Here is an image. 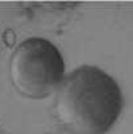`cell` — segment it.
<instances>
[{"label": "cell", "mask_w": 133, "mask_h": 134, "mask_svg": "<svg viewBox=\"0 0 133 134\" xmlns=\"http://www.w3.org/2000/svg\"><path fill=\"white\" fill-rule=\"evenodd\" d=\"M54 115L74 134H103L123 110L118 83L94 66H82L63 77L56 90Z\"/></svg>", "instance_id": "cell-1"}, {"label": "cell", "mask_w": 133, "mask_h": 134, "mask_svg": "<svg viewBox=\"0 0 133 134\" xmlns=\"http://www.w3.org/2000/svg\"><path fill=\"white\" fill-rule=\"evenodd\" d=\"M10 80L23 97L40 99L50 96L63 80L65 63L61 52L41 37L23 40L9 62Z\"/></svg>", "instance_id": "cell-2"}, {"label": "cell", "mask_w": 133, "mask_h": 134, "mask_svg": "<svg viewBox=\"0 0 133 134\" xmlns=\"http://www.w3.org/2000/svg\"><path fill=\"white\" fill-rule=\"evenodd\" d=\"M0 134H12V133H9L8 130H5L4 128H1V126H0Z\"/></svg>", "instance_id": "cell-3"}]
</instances>
